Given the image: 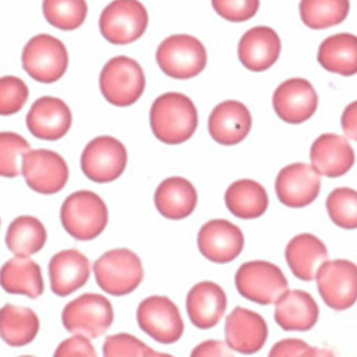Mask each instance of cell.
Listing matches in <instances>:
<instances>
[{
  "label": "cell",
  "instance_id": "cell-41",
  "mask_svg": "<svg viewBox=\"0 0 357 357\" xmlns=\"http://www.w3.org/2000/svg\"><path fill=\"white\" fill-rule=\"evenodd\" d=\"M307 347L309 344L304 340L293 337L280 340L271 347L268 357H300Z\"/></svg>",
  "mask_w": 357,
  "mask_h": 357
},
{
  "label": "cell",
  "instance_id": "cell-34",
  "mask_svg": "<svg viewBox=\"0 0 357 357\" xmlns=\"http://www.w3.org/2000/svg\"><path fill=\"white\" fill-rule=\"evenodd\" d=\"M329 219L342 230H357V191L349 187H339L326 197Z\"/></svg>",
  "mask_w": 357,
  "mask_h": 357
},
{
  "label": "cell",
  "instance_id": "cell-37",
  "mask_svg": "<svg viewBox=\"0 0 357 357\" xmlns=\"http://www.w3.org/2000/svg\"><path fill=\"white\" fill-rule=\"evenodd\" d=\"M149 347L130 333L107 336L102 344L104 357H146Z\"/></svg>",
  "mask_w": 357,
  "mask_h": 357
},
{
  "label": "cell",
  "instance_id": "cell-25",
  "mask_svg": "<svg viewBox=\"0 0 357 357\" xmlns=\"http://www.w3.org/2000/svg\"><path fill=\"white\" fill-rule=\"evenodd\" d=\"M251 126L250 110L245 104L235 100L225 101L215 107L208 119L210 136L216 143L226 146L243 142L250 133Z\"/></svg>",
  "mask_w": 357,
  "mask_h": 357
},
{
  "label": "cell",
  "instance_id": "cell-16",
  "mask_svg": "<svg viewBox=\"0 0 357 357\" xmlns=\"http://www.w3.org/2000/svg\"><path fill=\"white\" fill-rule=\"evenodd\" d=\"M225 337L234 352L255 355L268 341V322L259 313L236 306L226 319Z\"/></svg>",
  "mask_w": 357,
  "mask_h": 357
},
{
  "label": "cell",
  "instance_id": "cell-3",
  "mask_svg": "<svg viewBox=\"0 0 357 357\" xmlns=\"http://www.w3.org/2000/svg\"><path fill=\"white\" fill-rule=\"evenodd\" d=\"M93 271L97 285L116 297L133 293L144 280L143 262L129 249L107 251L94 262Z\"/></svg>",
  "mask_w": 357,
  "mask_h": 357
},
{
  "label": "cell",
  "instance_id": "cell-12",
  "mask_svg": "<svg viewBox=\"0 0 357 357\" xmlns=\"http://www.w3.org/2000/svg\"><path fill=\"white\" fill-rule=\"evenodd\" d=\"M128 165L126 145L112 136H100L85 146L81 155V168L85 176L98 184L120 178Z\"/></svg>",
  "mask_w": 357,
  "mask_h": 357
},
{
  "label": "cell",
  "instance_id": "cell-28",
  "mask_svg": "<svg viewBox=\"0 0 357 357\" xmlns=\"http://www.w3.org/2000/svg\"><path fill=\"white\" fill-rule=\"evenodd\" d=\"M225 203L227 210L239 219H258L268 211V191L255 180L241 178L231 183L226 190Z\"/></svg>",
  "mask_w": 357,
  "mask_h": 357
},
{
  "label": "cell",
  "instance_id": "cell-44",
  "mask_svg": "<svg viewBox=\"0 0 357 357\" xmlns=\"http://www.w3.org/2000/svg\"><path fill=\"white\" fill-rule=\"evenodd\" d=\"M146 357H175L172 356V355H169V354H164V352H158V351H155V349H149V352H148V355Z\"/></svg>",
  "mask_w": 357,
  "mask_h": 357
},
{
  "label": "cell",
  "instance_id": "cell-27",
  "mask_svg": "<svg viewBox=\"0 0 357 357\" xmlns=\"http://www.w3.org/2000/svg\"><path fill=\"white\" fill-rule=\"evenodd\" d=\"M0 287L8 294L36 300L45 293L42 268L30 257H14L0 268Z\"/></svg>",
  "mask_w": 357,
  "mask_h": 357
},
{
  "label": "cell",
  "instance_id": "cell-24",
  "mask_svg": "<svg viewBox=\"0 0 357 357\" xmlns=\"http://www.w3.org/2000/svg\"><path fill=\"white\" fill-rule=\"evenodd\" d=\"M282 43L270 27L258 26L245 33L238 45V58L250 72H265L280 58Z\"/></svg>",
  "mask_w": 357,
  "mask_h": 357
},
{
  "label": "cell",
  "instance_id": "cell-6",
  "mask_svg": "<svg viewBox=\"0 0 357 357\" xmlns=\"http://www.w3.org/2000/svg\"><path fill=\"white\" fill-rule=\"evenodd\" d=\"M63 328L86 339H97L107 333L114 321L113 305L105 296L85 293L74 298L62 310Z\"/></svg>",
  "mask_w": 357,
  "mask_h": 357
},
{
  "label": "cell",
  "instance_id": "cell-36",
  "mask_svg": "<svg viewBox=\"0 0 357 357\" xmlns=\"http://www.w3.org/2000/svg\"><path fill=\"white\" fill-rule=\"evenodd\" d=\"M29 94L26 82L19 77H0V116L17 114L26 105Z\"/></svg>",
  "mask_w": 357,
  "mask_h": 357
},
{
  "label": "cell",
  "instance_id": "cell-19",
  "mask_svg": "<svg viewBox=\"0 0 357 357\" xmlns=\"http://www.w3.org/2000/svg\"><path fill=\"white\" fill-rule=\"evenodd\" d=\"M355 151L349 142L336 133L319 136L310 148V165L325 178H341L355 165Z\"/></svg>",
  "mask_w": 357,
  "mask_h": 357
},
{
  "label": "cell",
  "instance_id": "cell-38",
  "mask_svg": "<svg viewBox=\"0 0 357 357\" xmlns=\"http://www.w3.org/2000/svg\"><path fill=\"white\" fill-rule=\"evenodd\" d=\"M216 14L229 22H246L257 15L261 0H211Z\"/></svg>",
  "mask_w": 357,
  "mask_h": 357
},
{
  "label": "cell",
  "instance_id": "cell-31",
  "mask_svg": "<svg viewBox=\"0 0 357 357\" xmlns=\"http://www.w3.org/2000/svg\"><path fill=\"white\" fill-rule=\"evenodd\" d=\"M47 231L45 225L31 215L15 218L6 232V245L15 257H31L45 248Z\"/></svg>",
  "mask_w": 357,
  "mask_h": 357
},
{
  "label": "cell",
  "instance_id": "cell-8",
  "mask_svg": "<svg viewBox=\"0 0 357 357\" xmlns=\"http://www.w3.org/2000/svg\"><path fill=\"white\" fill-rule=\"evenodd\" d=\"M156 61L161 72L176 79H188L199 75L207 65L204 45L188 34L168 36L156 52Z\"/></svg>",
  "mask_w": 357,
  "mask_h": 357
},
{
  "label": "cell",
  "instance_id": "cell-46",
  "mask_svg": "<svg viewBox=\"0 0 357 357\" xmlns=\"http://www.w3.org/2000/svg\"><path fill=\"white\" fill-rule=\"evenodd\" d=\"M0 226H1V219H0Z\"/></svg>",
  "mask_w": 357,
  "mask_h": 357
},
{
  "label": "cell",
  "instance_id": "cell-2",
  "mask_svg": "<svg viewBox=\"0 0 357 357\" xmlns=\"http://www.w3.org/2000/svg\"><path fill=\"white\" fill-rule=\"evenodd\" d=\"M61 223L77 241H93L107 229L109 211L104 199L89 190H81L65 199Z\"/></svg>",
  "mask_w": 357,
  "mask_h": 357
},
{
  "label": "cell",
  "instance_id": "cell-5",
  "mask_svg": "<svg viewBox=\"0 0 357 357\" xmlns=\"http://www.w3.org/2000/svg\"><path fill=\"white\" fill-rule=\"evenodd\" d=\"M100 89L113 107L136 104L145 90V74L140 63L126 55L109 59L100 74Z\"/></svg>",
  "mask_w": 357,
  "mask_h": 357
},
{
  "label": "cell",
  "instance_id": "cell-43",
  "mask_svg": "<svg viewBox=\"0 0 357 357\" xmlns=\"http://www.w3.org/2000/svg\"><path fill=\"white\" fill-rule=\"evenodd\" d=\"M300 357H336L335 354L329 349L325 348H319V347H307L304 352L300 355Z\"/></svg>",
  "mask_w": 357,
  "mask_h": 357
},
{
  "label": "cell",
  "instance_id": "cell-1",
  "mask_svg": "<svg viewBox=\"0 0 357 357\" xmlns=\"http://www.w3.org/2000/svg\"><path fill=\"white\" fill-rule=\"evenodd\" d=\"M149 123L155 137L161 143H185L197 130V109L190 97L181 93H165L153 101Z\"/></svg>",
  "mask_w": 357,
  "mask_h": 357
},
{
  "label": "cell",
  "instance_id": "cell-23",
  "mask_svg": "<svg viewBox=\"0 0 357 357\" xmlns=\"http://www.w3.org/2000/svg\"><path fill=\"white\" fill-rule=\"evenodd\" d=\"M329 251L319 236L303 232L293 236L285 249V259L293 275L304 282H312L322 265L328 261Z\"/></svg>",
  "mask_w": 357,
  "mask_h": 357
},
{
  "label": "cell",
  "instance_id": "cell-13",
  "mask_svg": "<svg viewBox=\"0 0 357 357\" xmlns=\"http://www.w3.org/2000/svg\"><path fill=\"white\" fill-rule=\"evenodd\" d=\"M22 175L36 194L54 195L65 188L70 172L59 153L50 149H31L23 158Z\"/></svg>",
  "mask_w": 357,
  "mask_h": 357
},
{
  "label": "cell",
  "instance_id": "cell-11",
  "mask_svg": "<svg viewBox=\"0 0 357 357\" xmlns=\"http://www.w3.org/2000/svg\"><path fill=\"white\" fill-rule=\"evenodd\" d=\"M319 294L333 310L342 312L357 303V265L349 259L326 261L317 275Z\"/></svg>",
  "mask_w": 357,
  "mask_h": 357
},
{
  "label": "cell",
  "instance_id": "cell-39",
  "mask_svg": "<svg viewBox=\"0 0 357 357\" xmlns=\"http://www.w3.org/2000/svg\"><path fill=\"white\" fill-rule=\"evenodd\" d=\"M53 357H98L97 351L90 342V339L84 336L73 335L72 337L63 340L56 347Z\"/></svg>",
  "mask_w": 357,
  "mask_h": 357
},
{
  "label": "cell",
  "instance_id": "cell-45",
  "mask_svg": "<svg viewBox=\"0 0 357 357\" xmlns=\"http://www.w3.org/2000/svg\"><path fill=\"white\" fill-rule=\"evenodd\" d=\"M19 357H36V356H31V355H24V356H19Z\"/></svg>",
  "mask_w": 357,
  "mask_h": 357
},
{
  "label": "cell",
  "instance_id": "cell-10",
  "mask_svg": "<svg viewBox=\"0 0 357 357\" xmlns=\"http://www.w3.org/2000/svg\"><path fill=\"white\" fill-rule=\"evenodd\" d=\"M136 320L144 333L164 344H175L184 335V321L178 305L165 296H149L137 307Z\"/></svg>",
  "mask_w": 357,
  "mask_h": 357
},
{
  "label": "cell",
  "instance_id": "cell-7",
  "mask_svg": "<svg viewBox=\"0 0 357 357\" xmlns=\"http://www.w3.org/2000/svg\"><path fill=\"white\" fill-rule=\"evenodd\" d=\"M22 66L38 82L54 84L68 70V49L55 36L38 34L26 43L22 53Z\"/></svg>",
  "mask_w": 357,
  "mask_h": 357
},
{
  "label": "cell",
  "instance_id": "cell-4",
  "mask_svg": "<svg viewBox=\"0 0 357 357\" xmlns=\"http://www.w3.org/2000/svg\"><path fill=\"white\" fill-rule=\"evenodd\" d=\"M235 287L238 293L254 304H275L289 290L284 271L275 264L264 259H254L241 265L235 273Z\"/></svg>",
  "mask_w": 357,
  "mask_h": 357
},
{
  "label": "cell",
  "instance_id": "cell-40",
  "mask_svg": "<svg viewBox=\"0 0 357 357\" xmlns=\"http://www.w3.org/2000/svg\"><path fill=\"white\" fill-rule=\"evenodd\" d=\"M190 357H235L234 351L222 340H206L197 344Z\"/></svg>",
  "mask_w": 357,
  "mask_h": 357
},
{
  "label": "cell",
  "instance_id": "cell-42",
  "mask_svg": "<svg viewBox=\"0 0 357 357\" xmlns=\"http://www.w3.org/2000/svg\"><path fill=\"white\" fill-rule=\"evenodd\" d=\"M341 126L348 139L357 142V101L345 107L341 116Z\"/></svg>",
  "mask_w": 357,
  "mask_h": 357
},
{
  "label": "cell",
  "instance_id": "cell-14",
  "mask_svg": "<svg viewBox=\"0 0 357 357\" xmlns=\"http://www.w3.org/2000/svg\"><path fill=\"white\" fill-rule=\"evenodd\" d=\"M197 249L210 262L225 265L235 261L245 249L243 231L226 219H211L197 232Z\"/></svg>",
  "mask_w": 357,
  "mask_h": 357
},
{
  "label": "cell",
  "instance_id": "cell-22",
  "mask_svg": "<svg viewBox=\"0 0 357 357\" xmlns=\"http://www.w3.org/2000/svg\"><path fill=\"white\" fill-rule=\"evenodd\" d=\"M274 305V320L286 332H307L320 319L319 304L301 289L287 290Z\"/></svg>",
  "mask_w": 357,
  "mask_h": 357
},
{
  "label": "cell",
  "instance_id": "cell-32",
  "mask_svg": "<svg viewBox=\"0 0 357 357\" xmlns=\"http://www.w3.org/2000/svg\"><path fill=\"white\" fill-rule=\"evenodd\" d=\"M349 0H301L300 14L305 26L324 30L342 23L349 14Z\"/></svg>",
  "mask_w": 357,
  "mask_h": 357
},
{
  "label": "cell",
  "instance_id": "cell-26",
  "mask_svg": "<svg viewBox=\"0 0 357 357\" xmlns=\"http://www.w3.org/2000/svg\"><path fill=\"white\" fill-rule=\"evenodd\" d=\"M153 200L161 216L169 220H181L197 210V191L190 180L172 176L158 185Z\"/></svg>",
  "mask_w": 357,
  "mask_h": 357
},
{
  "label": "cell",
  "instance_id": "cell-35",
  "mask_svg": "<svg viewBox=\"0 0 357 357\" xmlns=\"http://www.w3.org/2000/svg\"><path fill=\"white\" fill-rule=\"evenodd\" d=\"M31 151L29 142L15 132H0V176L18 178L23 158Z\"/></svg>",
  "mask_w": 357,
  "mask_h": 357
},
{
  "label": "cell",
  "instance_id": "cell-9",
  "mask_svg": "<svg viewBox=\"0 0 357 357\" xmlns=\"http://www.w3.org/2000/svg\"><path fill=\"white\" fill-rule=\"evenodd\" d=\"M149 15L139 0H113L100 17V31L112 45H129L144 36Z\"/></svg>",
  "mask_w": 357,
  "mask_h": 357
},
{
  "label": "cell",
  "instance_id": "cell-30",
  "mask_svg": "<svg viewBox=\"0 0 357 357\" xmlns=\"http://www.w3.org/2000/svg\"><path fill=\"white\" fill-rule=\"evenodd\" d=\"M317 61L326 72L351 77L357 74V36L341 33L326 38L319 49Z\"/></svg>",
  "mask_w": 357,
  "mask_h": 357
},
{
  "label": "cell",
  "instance_id": "cell-18",
  "mask_svg": "<svg viewBox=\"0 0 357 357\" xmlns=\"http://www.w3.org/2000/svg\"><path fill=\"white\" fill-rule=\"evenodd\" d=\"M26 124L36 139L55 142L66 136L70 130L72 110L63 100L45 96L33 104L27 114Z\"/></svg>",
  "mask_w": 357,
  "mask_h": 357
},
{
  "label": "cell",
  "instance_id": "cell-33",
  "mask_svg": "<svg viewBox=\"0 0 357 357\" xmlns=\"http://www.w3.org/2000/svg\"><path fill=\"white\" fill-rule=\"evenodd\" d=\"M43 17L55 29L74 31L79 29L88 17L86 0H43Z\"/></svg>",
  "mask_w": 357,
  "mask_h": 357
},
{
  "label": "cell",
  "instance_id": "cell-21",
  "mask_svg": "<svg viewBox=\"0 0 357 357\" xmlns=\"http://www.w3.org/2000/svg\"><path fill=\"white\" fill-rule=\"evenodd\" d=\"M90 273L89 258L77 249L59 251L49 262L50 287L58 297H68L86 285Z\"/></svg>",
  "mask_w": 357,
  "mask_h": 357
},
{
  "label": "cell",
  "instance_id": "cell-15",
  "mask_svg": "<svg viewBox=\"0 0 357 357\" xmlns=\"http://www.w3.org/2000/svg\"><path fill=\"white\" fill-rule=\"evenodd\" d=\"M321 191V176L306 162H293L284 167L275 178V194L289 208L310 206Z\"/></svg>",
  "mask_w": 357,
  "mask_h": 357
},
{
  "label": "cell",
  "instance_id": "cell-20",
  "mask_svg": "<svg viewBox=\"0 0 357 357\" xmlns=\"http://www.w3.org/2000/svg\"><path fill=\"white\" fill-rule=\"evenodd\" d=\"M185 309L190 321L197 329H211L226 314L227 294L214 281L197 282L187 293Z\"/></svg>",
  "mask_w": 357,
  "mask_h": 357
},
{
  "label": "cell",
  "instance_id": "cell-17",
  "mask_svg": "<svg viewBox=\"0 0 357 357\" xmlns=\"http://www.w3.org/2000/svg\"><path fill=\"white\" fill-rule=\"evenodd\" d=\"M319 96L304 78H290L282 82L273 96L277 116L287 124H303L317 110Z\"/></svg>",
  "mask_w": 357,
  "mask_h": 357
},
{
  "label": "cell",
  "instance_id": "cell-29",
  "mask_svg": "<svg viewBox=\"0 0 357 357\" xmlns=\"http://www.w3.org/2000/svg\"><path fill=\"white\" fill-rule=\"evenodd\" d=\"M40 329L36 312L26 306L14 304L0 307V339L14 348L31 344Z\"/></svg>",
  "mask_w": 357,
  "mask_h": 357
}]
</instances>
